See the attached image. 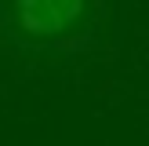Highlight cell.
I'll use <instances>...</instances> for the list:
<instances>
[{
	"mask_svg": "<svg viewBox=\"0 0 149 146\" xmlns=\"http://www.w3.org/2000/svg\"><path fill=\"white\" fill-rule=\"evenodd\" d=\"M84 11H87V0H11L15 29L33 44H51L73 33Z\"/></svg>",
	"mask_w": 149,
	"mask_h": 146,
	"instance_id": "obj_1",
	"label": "cell"
}]
</instances>
